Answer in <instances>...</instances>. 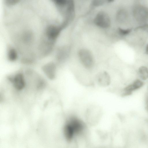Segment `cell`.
I'll return each mask as SVG.
<instances>
[{"mask_svg": "<svg viewBox=\"0 0 148 148\" xmlns=\"http://www.w3.org/2000/svg\"><path fill=\"white\" fill-rule=\"evenodd\" d=\"M61 29V27L55 25L48 26L46 30V34L48 39L52 42L54 41L58 35Z\"/></svg>", "mask_w": 148, "mask_h": 148, "instance_id": "7", "label": "cell"}, {"mask_svg": "<svg viewBox=\"0 0 148 148\" xmlns=\"http://www.w3.org/2000/svg\"><path fill=\"white\" fill-rule=\"evenodd\" d=\"M138 74L140 79L142 81L148 79V68L145 66L140 67L138 70Z\"/></svg>", "mask_w": 148, "mask_h": 148, "instance_id": "9", "label": "cell"}, {"mask_svg": "<svg viewBox=\"0 0 148 148\" xmlns=\"http://www.w3.org/2000/svg\"><path fill=\"white\" fill-rule=\"evenodd\" d=\"M94 23L98 27L107 28L110 25V20L108 15L103 11L98 12L94 19Z\"/></svg>", "mask_w": 148, "mask_h": 148, "instance_id": "3", "label": "cell"}, {"mask_svg": "<svg viewBox=\"0 0 148 148\" xmlns=\"http://www.w3.org/2000/svg\"><path fill=\"white\" fill-rule=\"evenodd\" d=\"M95 80L98 85L102 87L108 86L111 81L110 75L104 71L99 72L96 75Z\"/></svg>", "mask_w": 148, "mask_h": 148, "instance_id": "4", "label": "cell"}, {"mask_svg": "<svg viewBox=\"0 0 148 148\" xmlns=\"http://www.w3.org/2000/svg\"><path fill=\"white\" fill-rule=\"evenodd\" d=\"M143 85V81L140 79H136L123 89V94L124 96L130 95L134 91L140 88Z\"/></svg>", "mask_w": 148, "mask_h": 148, "instance_id": "6", "label": "cell"}, {"mask_svg": "<svg viewBox=\"0 0 148 148\" xmlns=\"http://www.w3.org/2000/svg\"><path fill=\"white\" fill-rule=\"evenodd\" d=\"M63 133L65 140L68 143L73 142L76 138L75 132L71 125L65 121L63 128Z\"/></svg>", "mask_w": 148, "mask_h": 148, "instance_id": "5", "label": "cell"}, {"mask_svg": "<svg viewBox=\"0 0 148 148\" xmlns=\"http://www.w3.org/2000/svg\"><path fill=\"white\" fill-rule=\"evenodd\" d=\"M42 69L44 73L47 77L51 79L55 77L56 72V66L54 63H48L44 65Z\"/></svg>", "mask_w": 148, "mask_h": 148, "instance_id": "8", "label": "cell"}, {"mask_svg": "<svg viewBox=\"0 0 148 148\" xmlns=\"http://www.w3.org/2000/svg\"><path fill=\"white\" fill-rule=\"evenodd\" d=\"M78 56L84 68L90 71L93 68L95 61L93 55L89 50L86 49H80L78 52Z\"/></svg>", "mask_w": 148, "mask_h": 148, "instance_id": "2", "label": "cell"}, {"mask_svg": "<svg viewBox=\"0 0 148 148\" xmlns=\"http://www.w3.org/2000/svg\"><path fill=\"white\" fill-rule=\"evenodd\" d=\"M145 51L146 53L148 55V44L146 46Z\"/></svg>", "mask_w": 148, "mask_h": 148, "instance_id": "13", "label": "cell"}, {"mask_svg": "<svg viewBox=\"0 0 148 148\" xmlns=\"http://www.w3.org/2000/svg\"><path fill=\"white\" fill-rule=\"evenodd\" d=\"M19 1L17 0H6L5 3L9 5H13L17 3Z\"/></svg>", "mask_w": 148, "mask_h": 148, "instance_id": "12", "label": "cell"}, {"mask_svg": "<svg viewBox=\"0 0 148 148\" xmlns=\"http://www.w3.org/2000/svg\"><path fill=\"white\" fill-rule=\"evenodd\" d=\"M102 115V110L98 106L91 105L86 109L85 116L86 123L90 125H94L100 121Z\"/></svg>", "mask_w": 148, "mask_h": 148, "instance_id": "1", "label": "cell"}, {"mask_svg": "<svg viewBox=\"0 0 148 148\" xmlns=\"http://www.w3.org/2000/svg\"><path fill=\"white\" fill-rule=\"evenodd\" d=\"M119 30L120 33L123 35L128 34L131 31L130 29H123L120 28L119 29Z\"/></svg>", "mask_w": 148, "mask_h": 148, "instance_id": "11", "label": "cell"}, {"mask_svg": "<svg viewBox=\"0 0 148 148\" xmlns=\"http://www.w3.org/2000/svg\"><path fill=\"white\" fill-rule=\"evenodd\" d=\"M8 57L9 59L11 61L16 60L17 58V54L15 50L13 48H10L8 52Z\"/></svg>", "mask_w": 148, "mask_h": 148, "instance_id": "10", "label": "cell"}]
</instances>
